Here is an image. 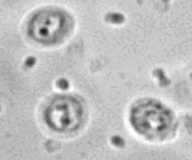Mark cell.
I'll return each mask as SVG.
<instances>
[{
	"mask_svg": "<svg viewBox=\"0 0 192 160\" xmlns=\"http://www.w3.org/2000/svg\"><path fill=\"white\" fill-rule=\"evenodd\" d=\"M107 17L111 18L110 21L112 22V23H121L124 20V16L120 15V14H110Z\"/></svg>",
	"mask_w": 192,
	"mask_h": 160,
	"instance_id": "cell-1",
	"label": "cell"
},
{
	"mask_svg": "<svg viewBox=\"0 0 192 160\" xmlns=\"http://www.w3.org/2000/svg\"><path fill=\"white\" fill-rule=\"evenodd\" d=\"M112 142L115 146H123L124 145V142L123 138H121L119 136H114L112 138Z\"/></svg>",
	"mask_w": 192,
	"mask_h": 160,
	"instance_id": "cell-2",
	"label": "cell"
},
{
	"mask_svg": "<svg viewBox=\"0 0 192 160\" xmlns=\"http://www.w3.org/2000/svg\"><path fill=\"white\" fill-rule=\"evenodd\" d=\"M57 85L58 86L59 88L63 89V90H66V89H68L69 87V83L66 79H61L57 81Z\"/></svg>",
	"mask_w": 192,
	"mask_h": 160,
	"instance_id": "cell-3",
	"label": "cell"
},
{
	"mask_svg": "<svg viewBox=\"0 0 192 160\" xmlns=\"http://www.w3.org/2000/svg\"><path fill=\"white\" fill-rule=\"evenodd\" d=\"M36 63V58H33V57H29V58H28V59L26 60L25 64L26 66H28V67H32V66H33Z\"/></svg>",
	"mask_w": 192,
	"mask_h": 160,
	"instance_id": "cell-4",
	"label": "cell"
}]
</instances>
